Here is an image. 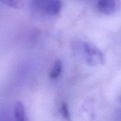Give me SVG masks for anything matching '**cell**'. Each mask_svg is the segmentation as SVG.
<instances>
[{
	"instance_id": "cell-6",
	"label": "cell",
	"mask_w": 121,
	"mask_h": 121,
	"mask_svg": "<svg viewBox=\"0 0 121 121\" xmlns=\"http://www.w3.org/2000/svg\"><path fill=\"white\" fill-rule=\"evenodd\" d=\"M4 4L14 8H20L22 5L21 0H0Z\"/></svg>"
},
{
	"instance_id": "cell-3",
	"label": "cell",
	"mask_w": 121,
	"mask_h": 121,
	"mask_svg": "<svg viewBox=\"0 0 121 121\" xmlns=\"http://www.w3.org/2000/svg\"><path fill=\"white\" fill-rule=\"evenodd\" d=\"M121 0H98L97 7L99 11L105 15H112L119 11Z\"/></svg>"
},
{
	"instance_id": "cell-8",
	"label": "cell",
	"mask_w": 121,
	"mask_h": 121,
	"mask_svg": "<svg viewBox=\"0 0 121 121\" xmlns=\"http://www.w3.org/2000/svg\"><path fill=\"white\" fill-rule=\"evenodd\" d=\"M120 100H121V99H120Z\"/></svg>"
},
{
	"instance_id": "cell-5",
	"label": "cell",
	"mask_w": 121,
	"mask_h": 121,
	"mask_svg": "<svg viewBox=\"0 0 121 121\" xmlns=\"http://www.w3.org/2000/svg\"><path fill=\"white\" fill-rule=\"evenodd\" d=\"M63 69V65L61 60H57L53 66L52 70L49 74V77L51 79H56L59 77L61 74Z\"/></svg>"
},
{
	"instance_id": "cell-4",
	"label": "cell",
	"mask_w": 121,
	"mask_h": 121,
	"mask_svg": "<svg viewBox=\"0 0 121 121\" xmlns=\"http://www.w3.org/2000/svg\"><path fill=\"white\" fill-rule=\"evenodd\" d=\"M14 117L17 121L25 120V110L24 105L20 100H17L14 105Z\"/></svg>"
},
{
	"instance_id": "cell-7",
	"label": "cell",
	"mask_w": 121,
	"mask_h": 121,
	"mask_svg": "<svg viewBox=\"0 0 121 121\" xmlns=\"http://www.w3.org/2000/svg\"><path fill=\"white\" fill-rule=\"evenodd\" d=\"M61 113L63 117L66 119H70V112L69 110L68 106L67 104L65 102L63 103L61 106V109H60Z\"/></svg>"
},
{
	"instance_id": "cell-2",
	"label": "cell",
	"mask_w": 121,
	"mask_h": 121,
	"mask_svg": "<svg viewBox=\"0 0 121 121\" xmlns=\"http://www.w3.org/2000/svg\"><path fill=\"white\" fill-rule=\"evenodd\" d=\"M33 2L37 9L47 15H56L61 10L60 0H33Z\"/></svg>"
},
{
	"instance_id": "cell-1",
	"label": "cell",
	"mask_w": 121,
	"mask_h": 121,
	"mask_svg": "<svg viewBox=\"0 0 121 121\" xmlns=\"http://www.w3.org/2000/svg\"><path fill=\"white\" fill-rule=\"evenodd\" d=\"M82 48L87 64L92 66L104 65L105 62L104 54L95 45L90 42L85 41L82 45Z\"/></svg>"
}]
</instances>
